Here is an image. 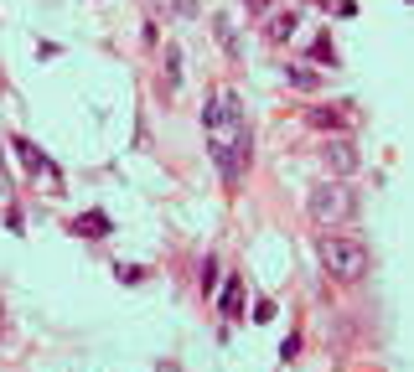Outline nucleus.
<instances>
[{"label":"nucleus","mask_w":414,"mask_h":372,"mask_svg":"<svg viewBox=\"0 0 414 372\" xmlns=\"http://www.w3.org/2000/svg\"><path fill=\"white\" fill-rule=\"evenodd\" d=\"M0 181H6V161H0Z\"/></svg>","instance_id":"f3484780"},{"label":"nucleus","mask_w":414,"mask_h":372,"mask_svg":"<svg viewBox=\"0 0 414 372\" xmlns=\"http://www.w3.org/2000/svg\"><path fill=\"white\" fill-rule=\"evenodd\" d=\"M212 36L223 42V52H228L233 62L244 57V47H238V36H233V21H228V16H212Z\"/></svg>","instance_id":"1a4fd4ad"},{"label":"nucleus","mask_w":414,"mask_h":372,"mask_svg":"<svg viewBox=\"0 0 414 372\" xmlns=\"http://www.w3.org/2000/svg\"><path fill=\"white\" fill-rule=\"evenodd\" d=\"M316 259H322V269L337 279V285H357V279L368 274V248L352 243V238H322V243H316Z\"/></svg>","instance_id":"f03ea898"},{"label":"nucleus","mask_w":414,"mask_h":372,"mask_svg":"<svg viewBox=\"0 0 414 372\" xmlns=\"http://www.w3.org/2000/svg\"><path fill=\"white\" fill-rule=\"evenodd\" d=\"M161 372H181V367H177V362H161Z\"/></svg>","instance_id":"dca6fc26"},{"label":"nucleus","mask_w":414,"mask_h":372,"mask_svg":"<svg viewBox=\"0 0 414 372\" xmlns=\"http://www.w3.org/2000/svg\"><path fill=\"white\" fill-rule=\"evenodd\" d=\"M166 88H181V47H166Z\"/></svg>","instance_id":"9b49d317"},{"label":"nucleus","mask_w":414,"mask_h":372,"mask_svg":"<svg viewBox=\"0 0 414 372\" xmlns=\"http://www.w3.org/2000/svg\"><path fill=\"white\" fill-rule=\"evenodd\" d=\"M11 150H16V155H21V166H26V171H32V176H36V171H42V176L52 181V186H47V192H57V181H62V176H57V166H52V161H47V155H42V150H36V145H32V140H11Z\"/></svg>","instance_id":"39448f33"},{"label":"nucleus","mask_w":414,"mask_h":372,"mask_svg":"<svg viewBox=\"0 0 414 372\" xmlns=\"http://www.w3.org/2000/svg\"><path fill=\"white\" fill-rule=\"evenodd\" d=\"M305 119H311L316 129H347V109H322V103H316V109H305Z\"/></svg>","instance_id":"6e6552de"},{"label":"nucleus","mask_w":414,"mask_h":372,"mask_svg":"<svg viewBox=\"0 0 414 372\" xmlns=\"http://www.w3.org/2000/svg\"><path fill=\"white\" fill-rule=\"evenodd\" d=\"M202 129H207L212 161H218L223 181H228V192H233L238 176H244V166H249V129H244V114H238V99H233V93H218V99L207 103Z\"/></svg>","instance_id":"f257e3e1"},{"label":"nucleus","mask_w":414,"mask_h":372,"mask_svg":"<svg viewBox=\"0 0 414 372\" xmlns=\"http://www.w3.org/2000/svg\"><path fill=\"white\" fill-rule=\"evenodd\" d=\"M270 36H275V42H285V36H296V10H285V16H275V21H270Z\"/></svg>","instance_id":"f8f14e48"},{"label":"nucleus","mask_w":414,"mask_h":372,"mask_svg":"<svg viewBox=\"0 0 414 372\" xmlns=\"http://www.w3.org/2000/svg\"><path fill=\"white\" fill-rule=\"evenodd\" d=\"M109 228H114L109 212H99V207H93V212H78V217H73V233H78V238H104Z\"/></svg>","instance_id":"0eeeda50"},{"label":"nucleus","mask_w":414,"mask_h":372,"mask_svg":"<svg viewBox=\"0 0 414 372\" xmlns=\"http://www.w3.org/2000/svg\"><path fill=\"white\" fill-rule=\"evenodd\" d=\"M197 285H202V295H212V285H218V264L202 259V269H197Z\"/></svg>","instance_id":"ddd939ff"},{"label":"nucleus","mask_w":414,"mask_h":372,"mask_svg":"<svg viewBox=\"0 0 414 372\" xmlns=\"http://www.w3.org/2000/svg\"><path fill=\"white\" fill-rule=\"evenodd\" d=\"M305 212H311L316 228H337V222H347L357 212V196H352V186L322 181V186H311V196H305Z\"/></svg>","instance_id":"7ed1b4c3"},{"label":"nucleus","mask_w":414,"mask_h":372,"mask_svg":"<svg viewBox=\"0 0 414 372\" xmlns=\"http://www.w3.org/2000/svg\"><path fill=\"white\" fill-rule=\"evenodd\" d=\"M311 57L322 62V68H331V62H337V52H331V42H326V36H316V52H311Z\"/></svg>","instance_id":"4468645a"},{"label":"nucleus","mask_w":414,"mask_h":372,"mask_svg":"<svg viewBox=\"0 0 414 372\" xmlns=\"http://www.w3.org/2000/svg\"><path fill=\"white\" fill-rule=\"evenodd\" d=\"M285 78H290V88H301V93H311L316 83H322L316 68H301V62H296V68H285Z\"/></svg>","instance_id":"9d476101"},{"label":"nucleus","mask_w":414,"mask_h":372,"mask_svg":"<svg viewBox=\"0 0 414 372\" xmlns=\"http://www.w3.org/2000/svg\"><path fill=\"white\" fill-rule=\"evenodd\" d=\"M218 310H223V321H244V274H228V285L218 295Z\"/></svg>","instance_id":"423d86ee"},{"label":"nucleus","mask_w":414,"mask_h":372,"mask_svg":"<svg viewBox=\"0 0 414 372\" xmlns=\"http://www.w3.org/2000/svg\"><path fill=\"white\" fill-rule=\"evenodd\" d=\"M322 161H326L331 176H352V171L363 166V155H357V145H352V140H331L326 150H322Z\"/></svg>","instance_id":"20e7f679"},{"label":"nucleus","mask_w":414,"mask_h":372,"mask_svg":"<svg viewBox=\"0 0 414 372\" xmlns=\"http://www.w3.org/2000/svg\"><path fill=\"white\" fill-rule=\"evenodd\" d=\"M254 321H259V326H264V321H275V305H270V300H259V305H254Z\"/></svg>","instance_id":"2eb2a0df"}]
</instances>
